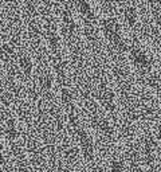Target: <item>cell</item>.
Returning <instances> with one entry per match:
<instances>
[{"mask_svg":"<svg viewBox=\"0 0 161 172\" xmlns=\"http://www.w3.org/2000/svg\"><path fill=\"white\" fill-rule=\"evenodd\" d=\"M159 137L161 139V127H160V129H159Z\"/></svg>","mask_w":161,"mask_h":172,"instance_id":"obj_3","label":"cell"},{"mask_svg":"<svg viewBox=\"0 0 161 172\" xmlns=\"http://www.w3.org/2000/svg\"><path fill=\"white\" fill-rule=\"evenodd\" d=\"M125 18L130 24H133V23L136 22V12H134L133 8H128V10L125 11Z\"/></svg>","mask_w":161,"mask_h":172,"instance_id":"obj_2","label":"cell"},{"mask_svg":"<svg viewBox=\"0 0 161 172\" xmlns=\"http://www.w3.org/2000/svg\"><path fill=\"white\" fill-rule=\"evenodd\" d=\"M130 58L142 71H148L150 69V61H149L148 55L142 50H140L138 47L130 48Z\"/></svg>","mask_w":161,"mask_h":172,"instance_id":"obj_1","label":"cell"}]
</instances>
